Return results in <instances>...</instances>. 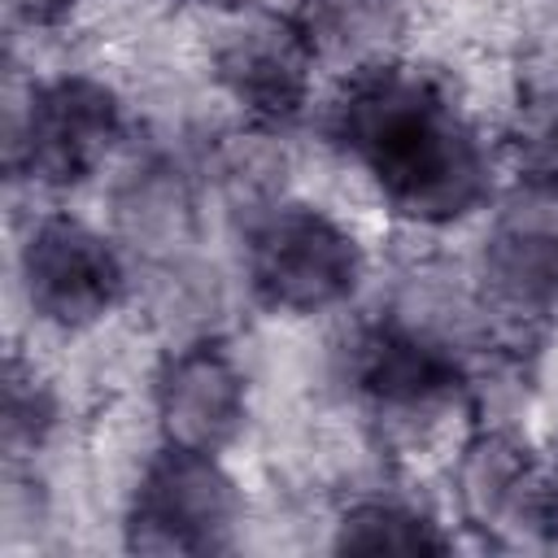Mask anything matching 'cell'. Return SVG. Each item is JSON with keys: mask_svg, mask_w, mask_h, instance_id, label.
Returning <instances> with one entry per match:
<instances>
[{"mask_svg": "<svg viewBox=\"0 0 558 558\" xmlns=\"http://www.w3.org/2000/svg\"><path fill=\"white\" fill-rule=\"evenodd\" d=\"M462 501L480 527H545L549 484H541L527 449L506 436H484L462 462Z\"/></svg>", "mask_w": 558, "mask_h": 558, "instance_id": "10", "label": "cell"}, {"mask_svg": "<svg viewBox=\"0 0 558 558\" xmlns=\"http://www.w3.org/2000/svg\"><path fill=\"white\" fill-rule=\"evenodd\" d=\"M157 418L170 445L218 453L244 427V375L214 340L179 349L157 375Z\"/></svg>", "mask_w": 558, "mask_h": 558, "instance_id": "7", "label": "cell"}, {"mask_svg": "<svg viewBox=\"0 0 558 558\" xmlns=\"http://www.w3.org/2000/svg\"><path fill=\"white\" fill-rule=\"evenodd\" d=\"M70 9H74V0H4V17L13 26H31V31L65 22Z\"/></svg>", "mask_w": 558, "mask_h": 558, "instance_id": "15", "label": "cell"}, {"mask_svg": "<svg viewBox=\"0 0 558 558\" xmlns=\"http://www.w3.org/2000/svg\"><path fill=\"white\" fill-rule=\"evenodd\" d=\"M353 384L388 410H423L440 405L462 388V366L445 344L410 331V327H366L349 357Z\"/></svg>", "mask_w": 558, "mask_h": 558, "instance_id": "9", "label": "cell"}, {"mask_svg": "<svg viewBox=\"0 0 558 558\" xmlns=\"http://www.w3.org/2000/svg\"><path fill=\"white\" fill-rule=\"evenodd\" d=\"M484 283L514 318L558 314V196L527 187L497 218L484 248Z\"/></svg>", "mask_w": 558, "mask_h": 558, "instance_id": "8", "label": "cell"}, {"mask_svg": "<svg viewBox=\"0 0 558 558\" xmlns=\"http://www.w3.org/2000/svg\"><path fill=\"white\" fill-rule=\"evenodd\" d=\"M523 179H527V187L558 196V113L545 118L523 140Z\"/></svg>", "mask_w": 558, "mask_h": 558, "instance_id": "14", "label": "cell"}, {"mask_svg": "<svg viewBox=\"0 0 558 558\" xmlns=\"http://www.w3.org/2000/svg\"><path fill=\"white\" fill-rule=\"evenodd\" d=\"M52 397L48 388L35 379V371H26L17 357L4 371V445L17 449H35L48 427H52Z\"/></svg>", "mask_w": 558, "mask_h": 558, "instance_id": "13", "label": "cell"}, {"mask_svg": "<svg viewBox=\"0 0 558 558\" xmlns=\"http://www.w3.org/2000/svg\"><path fill=\"white\" fill-rule=\"evenodd\" d=\"M118 135V96L87 74H61L31 92L22 122L9 131V170L48 187H74L96 174Z\"/></svg>", "mask_w": 558, "mask_h": 558, "instance_id": "4", "label": "cell"}, {"mask_svg": "<svg viewBox=\"0 0 558 558\" xmlns=\"http://www.w3.org/2000/svg\"><path fill=\"white\" fill-rule=\"evenodd\" d=\"M336 549L344 554H445L449 536L418 510L397 501H362L336 523Z\"/></svg>", "mask_w": 558, "mask_h": 558, "instance_id": "12", "label": "cell"}, {"mask_svg": "<svg viewBox=\"0 0 558 558\" xmlns=\"http://www.w3.org/2000/svg\"><path fill=\"white\" fill-rule=\"evenodd\" d=\"M314 44L296 17L262 13L240 22L214 57V74L222 92L257 122V126H288L301 118L314 78Z\"/></svg>", "mask_w": 558, "mask_h": 558, "instance_id": "6", "label": "cell"}, {"mask_svg": "<svg viewBox=\"0 0 558 558\" xmlns=\"http://www.w3.org/2000/svg\"><path fill=\"white\" fill-rule=\"evenodd\" d=\"M331 140L410 222H458L488 196V157L432 74L366 61L331 105Z\"/></svg>", "mask_w": 558, "mask_h": 558, "instance_id": "1", "label": "cell"}, {"mask_svg": "<svg viewBox=\"0 0 558 558\" xmlns=\"http://www.w3.org/2000/svg\"><path fill=\"white\" fill-rule=\"evenodd\" d=\"M235 523L240 493L218 458L166 440L135 484L126 545L135 554H222L235 541Z\"/></svg>", "mask_w": 558, "mask_h": 558, "instance_id": "3", "label": "cell"}, {"mask_svg": "<svg viewBox=\"0 0 558 558\" xmlns=\"http://www.w3.org/2000/svg\"><path fill=\"white\" fill-rule=\"evenodd\" d=\"M357 240L314 205H275L248 231V283L275 314H318L353 296Z\"/></svg>", "mask_w": 558, "mask_h": 558, "instance_id": "2", "label": "cell"}, {"mask_svg": "<svg viewBox=\"0 0 558 558\" xmlns=\"http://www.w3.org/2000/svg\"><path fill=\"white\" fill-rule=\"evenodd\" d=\"M183 4H235V0H183Z\"/></svg>", "mask_w": 558, "mask_h": 558, "instance_id": "17", "label": "cell"}, {"mask_svg": "<svg viewBox=\"0 0 558 558\" xmlns=\"http://www.w3.org/2000/svg\"><path fill=\"white\" fill-rule=\"evenodd\" d=\"M549 514H554V519H558V475H554V480H549Z\"/></svg>", "mask_w": 558, "mask_h": 558, "instance_id": "16", "label": "cell"}, {"mask_svg": "<svg viewBox=\"0 0 558 558\" xmlns=\"http://www.w3.org/2000/svg\"><path fill=\"white\" fill-rule=\"evenodd\" d=\"M22 283L31 310L65 331L100 323L122 296V262L113 244L78 218L52 214L22 244Z\"/></svg>", "mask_w": 558, "mask_h": 558, "instance_id": "5", "label": "cell"}, {"mask_svg": "<svg viewBox=\"0 0 558 558\" xmlns=\"http://www.w3.org/2000/svg\"><path fill=\"white\" fill-rule=\"evenodd\" d=\"M318 57H371L401 26V0H301L296 13Z\"/></svg>", "mask_w": 558, "mask_h": 558, "instance_id": "11", "label": "cell"}]
</instances>
